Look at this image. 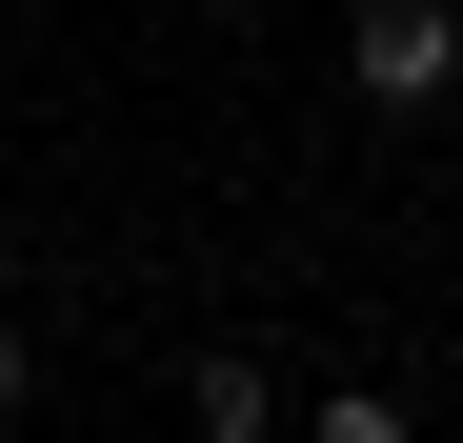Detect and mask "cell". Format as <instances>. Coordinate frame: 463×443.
I'll return each mask as SVG.
<instances>
[{
	"instance_id": "obj_1",
	"label": "cell",
	"mask_w": 463,
	"mask_h": 443,
	"mask_svg": "<svg viewBox=\"0 0 463 443\" xmlns=\"http://www.w3.org/2000/svg\"><path fill=\"white\" fill-rule=\"evenodd\" d=\"M343 81H363L383 121H443V81H463V21H443V0H363V41H343Z\"/></svg>"
},
{
	"instance_id": "obj_2",
	"label": "cell",
	"mask_w": 463,
	"mask_h": 443,
	"mask_svg": "<svg viewBox=\"0 0 463 443\" xmlns=\"http://www.w3.org/2000/svg\"><path fill=\"white\" fill-rule=\"evenodd\" d=\"M182 423H202V443H282L302 403H282V363H242V343H202V363H182Z\"/></svg>"
},
{
	"instance_id": "obj_3",
	"label": "cell",
	"mask_w": 463,
	"mask_h": 443,
	"mask_svg": "<svg viewBox=\"0 0 463 443\" xmlns=\"http://www.w3.org/2000/svg\"><path fill=\"white\" fill-rule=\"evenodd\" d=\"M282 443H423V423H403V403H383V383H323V403H302Z\"/></svg>"
},
{
	"instance_id": "obj_4",
	"label": "cell",
	"mask_w": 463,
	"mask_h": 443,
	"mask_svg": "<svg viewBox=\"0 0 463 443\" xmlns=\"http://www.w3.org/2000/svg\"><path fill=\"white\" fill-rule=\"evenodd\" d=\"M41 403V343H21V303H0V423H21Z\"/></svg>"
},
{
	"instance_id": "obj_5",
	"label": "cell",
	"mask_w": 463,
	"mask_h": 443,
	"mask_svg": "<svg viewBox=\"0 0 463 443\" xmlns=\"http://www.w3.org/2000/svg\"><path fill=\"white\" fill-rule=\"evenodd\" d=\"M443 141H463V81H443Z\"/></svg>"
},
{
	"instance_id": "obj_6",
	"label": "cell",
	"mask_w": 463,
	"mask_h": 443,
	"mask_svg": "<svg viewBox=\"0 0 463 443\" xmlns=\"http://www.w3.org/2000/svg\"><path fill=\"white\" fill-rule=\"evenodd\" d=\"M202 21H242V0H202Z\"/></svg>"
}]
</instances>
